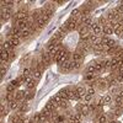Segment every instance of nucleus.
<instances>
[{"instance_id":"obj_1","label":"nucleus","mask_w":123,"mask_h":123,"mask_svg":"<svg viewBox=\"0 0 123 123\" xmlns=\"http://www.w3.org/2000/svg\"><path fill=\"white\" fill-rule=\"evenodd\" d=\"M15 17H16L17 21H20V20H28V14L25 10H20V11L15 15Z\"/></svg>"},{"instance_id":"obj_2","label":"nucleus","mask_w":123,"mask_h":123,"mask_svg":"<svg viewBox=\"0 0 123 123\" xmlns=\"http://www.w3.org/2000/svg\"><path fill=\"white\" fill-rule=\"evenodd\" d=\"M10 17H11V11H10V7H5V9H3L1 18L4 20V21H7Z\"/></svg>"},{"instance_id":"obj_3","label":"nucleus","mask_w":123,"mask_h":123,"mask_svg":"<svg viewBox=\"0 0 123 123\" xmlns=\"http://www.w3.org/2000/svg\"><path fill=\"white\" fill-rule=\"evenodd\" d=\"M79 110H80V113L84 116V115H87L90 112V106L87 104H83V105L79 106Z\"/></svg>"},{"instance_id":"obj_4","label":"nucleus","mask_w":123,"mask_h":123,"mask_svg":"<svg viewBox=\"0 0 123 123\" xmlns=\"http://www.w3.org/2000/svg\"><path fill=\"white\" fill-rule=\"evenodd\" d=\"M91 28H92V31H94V35L95 36L100 35L102 32V30H104V28L101 27V25H98V24H92L91 25Z\"/></svg>"},{"instance_id":"obj_5","label":"nucleus","mask_w":123,"mask_h":123,"mask_svg":"<svg viewBox=\"0 0 123 123\" xmlns=\"http://www.w3.org/2000/svg\"><path fill=\"white\" fill-rule=\"evenodd\" d=\"M67 25H68V27H69V30H74L75 27H76V18H73V17H70L68 21L65 22Z\"/></svg>"},{"instance_id":"obj_6","label":"nucleus","mask_w":123,"mask_h":123,"mask_svg":"<svg viewBox=\"0 0 123 123\" xmlns=\"http://www.w3.org/2000/svg\"><path fill=\"white\" fill-rule=\"evenodd\" d=\"M9 106H10V110H12V111H17L21 105L18 104V101L14 100V101H11V102H9Z\"/></svg>"},{"instance_id":"obj_7","label":"nucleus","mask_w":123,"mask_h":123,"mask_svg":"<svg viewBox=\"0 0 123 123\" xmlns=\"http://www.w3.org/2000/svg\"><path fill=\"white\" fill-rule=\"evenodd\" d=\"M26 94L27 92H25V91H17V92H15V100L16 101H18V100H22L24 97H26Z\"/></svg>"},{"instance_id":"obj_8","label":"nucleus","mask_w":123,"mask_h":123,"mask_svg":"<svg viewBox=\"0 0 123 123\" xmlns=\"http://www.w3.org/2000/svg\"><path fill=\"white\" fill-rule=\"evenodd\" d=\"M9 57H10L9 50H6V49H4V48L1 47V62H3V63H4L5 60L9 59Z\"/></svg>"},{"instance_id":"obj_9","label":"nucleus","mask_w":123,"mask_h":123,"mask_svg":"<svg viewBox=\"0 0 123 123\" xmlns=\"http://www.w3.org/2000/svg\"><path fill=\"white\" fill-rule=\"evenodd\" d=\"M84 55H85V54H83L81 52H79V50H78V52L73 53V59H74L75 62H80L81 59L84 58Z\"/></svg>"},{"instance_id":"obj_10","label":"nucleus","mask_w":123,"mask_h":123,"mask_svg":"<svg viewBox=\"0 0 123 123\" xmlns=\"http://www.w3.org/2000/svg\"><path fill=\"white\" fill-rule=\"evenodd\" d=\"M9 42H10V44L12 46V48H15V47H17V46L20 44V39H18V38H16V37H11Z\"/></svg>"},{"instance_id":"obj_11","label":"nucleus","mask_w":123,"mask_h":123,"mask_svg":"<svg viewBox=\"0 0 123 123\" xmlns=\"http://www.w3.org/2000/svg\"><path fill=\"white\" fill-rule=\"evenodd\" d=\"M75 92L81 97V98H84V96H85V90H84V87H81V86H78L76 89H75Z\"/></svg>"},{"instance_id":"obj_12","label":"nucleus","mask_w":123,"mask_h":123,"mask_svg":"<svg viewBox=\"0 0 123 123\" xmlns=\"http://www.w3.org/2000/svg\"><path fill=\"white\" fill-rule=\"evenodd\" d=\"M91 25H92L91 17H85V18L83 20V22H81V26H85V27H89V26H91Z\"/></svg>"},{"instance_id":"obj_13","label":"nucleus","mask_w":123,"mask_h":123,"mask_svg":"<svg viewBox=\"0 0 123 123\" xmlns=\"http://www.w3.org/2000/svg\"><path fill=\"white\" fill-rule=\"evenodd\" d=\"M102 32H104V35H106V36H110V35L113 33V28L110 27V26H105L104 30H102Z\"/></svg>"},{"instance_id":"obj_14","label":"nucleus","mask_w":123,"mask_h":123,"mask_svg":"<svg viewBox=\"0 0 123 123\" xmlns=\"http://www.w3.org/2000/svg\"><path fill=\"white\" fill-rule=\"evenodd\" d=\"M118 16H119V14L117 12V10H116V9L113 10V11H111V12L108 14V18H110V20H116Z\"/></svg>"},{"instance_id":"obj_15","label":"nucleus","mask_w":123,"mask_h":123,"mask_svg":"<svg viewBox=\"0 0 123 123\" xmlns=\"http://www.w3.org/2000/svg\"><path fill=\"white\" fill-rule=\"evenodd\" d=\"M31 33H32V28H26V30H24L22 31V37L24 38H28L30 36H31Z\"/></svg>"},{"instance_id":"obj_16","label":"nucleus","mask_w":123,"mask_h":123,"mask_svg":"<svg viewBox=\"0 0 123 123\" xmlns=\"http://www.w3.org/2000/svg\"><path fill=\"white\" fill-rule=\"evenodd\" d=\"M50 59H52V58H50V55H49V53H48V52L42 54V60H43V63H44V64L49 63V62H50Z\"/></svg>"},{"instance_id":"obj_17","label":"nucleus","mask_w":123,"mask_h":123,"mask_svg":"<svg viewBox=\"0 0 123 123\" xmlns=\"http://www.w3.org/2000/svg\"><path fill=\"white\" fill-rule=\"evenodd\" d=\"M62 69H64V70H70V69H71V62H70V60L64 62V63L62 64Z\"/></svg>"},{"instance_id":"obj_18","label":"nucleus","mask_w":123,"mask_h":123,"mask_svg":"<svg viewBox=\"0 0 123 123\" xmlns=\"http://www.w3.org/2000/svg\"><path fill=\"white\" fill-rule=\"evenodd\" d=\"M27 110H28V104H27V101H24L22 104H21V106H20L18 111L20 112H26Z\"/></svg>"},{"instance_id":"obj_19","label":"nucleus","mask_w":123,"mask_h":123,"mask_svg":"<svg viewBox=\"0 0 123 123\" xmlns=\"http://www.w3.org/2000/svg\"><path fill=\"white\" fill-rule=\"evenodd\" d=\"M39 14H43V12H42V10H35V11L32 12V16H31V18H32V20H33V18L38 20V18L41 17Z\"/></svg>"},{"instance_id":"obj_20","label":"nucleus","mask_w":123,"mask_h":123,"mask_svg":"<svg viewBox=\"0 0 123 123\" xmlns=\"http://www.w3.org/2000/svg\"><path fill=\"white\" fill-rule=\"evenodd\" d=\"M6 101L7 102H11V101H14L15 100V92H7V95H6Z\"/></svg>"},{"instance_id":"obj_21","label":"nucleus","mask_w":123,"mask_h":123,"mask_svg":"<svg viewBox=\"0 0 123 123\" xmlns=\"http://www.w3.org/2000/svg\"><path fill=\"white\" fill-rule=\"evenodd\" d=\"M63 100H64V98L62 97L60 95H57V96H54V97L52 98V101H53V102H55V104H58V105H60V102L63 101Z\"/></svg>"},{"instance_id":"obj_22","label":"nucleus","mask_w":123,"mask_h":123,"mask_svg":"<svg viewBox=\"0 0 123 123\" xmlns=\"http://www.w3.org/2000/svg\"><path fill=\"white\" fill-rule=\"evenodd\" d=\"M95 73H96V69H95L94 63H92V64L89 65V68H87V74H95Z\"/></svg>"},{"instance_id":"obj_23","label":"nucleus","mask_w":123,"mask_h":123,"mask_svg":"<svg viewBox=\"0 0 123 123\" xmlns=\"http://www.w3.org/2000/svg\"><path fill=\"white\" fill-rule=\"evenodd\" d=\"M86 33H89V32H87V27L81 26V27L79 28V35H80V36H83V35H86Z\"/></svg>"},{"instance_id":"obj_24","label":"nucleus","mask_w":123,"mask_h":123,"mask_svg":"<svg viewBox=\"0 0 123 123\" xmlns=\"http://www.w3.org/2000/svg\"><path fill=\"white\" fill-rule=\"evenodd\" d=\"M68 91H69V90L64 89V90H62V91L59 92V95H60L62 97H63L64 100H68Z\"/></svg>"},{"instance_id":"obj_25","label":"nucleus","mask_w":123,"mask_h":123,"mask_svg":"<svg viewBox=\"0 0 123 123\" xmlns=\"http://www.w3.org/2000/svg\"><path fill=\"white\" fill-rule=\"evenodd\" d=\"M41 76H42V71H41V70H35V73H33V79L38 80V79H41Z\"/></svg>"},{"instance_id":"obj_26","label":"nucleus","mask_w":123,"mask_h":123,"mask_svg":"<svg viewBox=\"0 0 123 123\" xmlns=\"http://www.w3.org/2000/svg\"><path fill=\"white\" fill-rule=\"evenodd\" d=\"M59 31H60V32H63V33L65 35V33L68 32V31H69V27H68V25H67V24L62 25V26H60V30H59Z\"/></svg>"},{"instance_id":"obj_27","label":"nucleus","mask_w":123,"mask_h":123,"mask_svg":"<svg viewBox=\"0 0 123 123\" xmlns=\"http://www.w3.org/2000/svg\"><path fill=\"white\" fill-rule=\"evenodd\" d=\"M115 104H116V106H121V107H123V98L122 97H116V100H115Z\"/></svg>"},{"instance_id":"obj_28","label":"nucleus","mask_w":123,"mask_h":123,"mask_svg":"<svg viewBox=\"0 0 123 123\" xmlns=\"http://www.w3.org/2000/svg\"><path fill=\"white\" fill-rule=\"evenodd\" d=\"M3 48L6 49V50H11V49H12V46L10 44V42L7 41V42H4V43H3Z\"/></svg>"},{"instance_id":"obj_29","label":"nucleus","mask_w":123,"mask_h":123,"mask_svg":"<svg viewBox=\"0 0 123 123\" xmlns=\"http://www.w3.org/2000/svg\"><path fill=\"white\" fill-rule=\"evenodd\" d=\"M79 15H80V10L79 9H75V10L71 11V17H73V18H76Z\"/></svg>"},{"instance_id":"obj_30","label":"nucleus","mask_w":123,"mask_h":123,"mask_svg":"<svg viewBox=\"0 0 123 123\" xmlns=\"http://www.w3.org/2000/svg\"><path fill=\"white\" fill-rule=\"evenodd\" d=\"M79 68H80V62H75V60L71 62V69H79Z\"/></svg>"},{"instance_id":"obj_31","label":"nucleus","mask_w":123,"mask_h":123,"mask_svg":"<svg viewBox=\"0 0 123 123\" xmlns=\"http://www.w3.org/2000/svg\"><path fill=\"white\" fill-rule=\"evenodd\" d=\"M94 65H95V69H96V73H100V71L104 69V68H102V65L100 63H96V62H94Z\"/></svg>"},{"instance_id":"obj_32","label":"nucleus","mask_w":123,"mask_h":123,"mask_svg":"<svg viewBox=\"0 0 123 123\" xmlns=\"http://www.w3.org/2000/svg\"><path fill=\"white\" fill-rule=\"evenodd\" d=\"M15 85H12V84H10V85H7L6 86V91L7 92H15Z\"/></svg>"},{"instance_id":"obj_33","label":"nucleus","mask_w":123,"mask_h":123,"mask_svg":"<svg viewBox=\"0 0 123 123\" xmlns=\"http://www.w3.org/2000/svg\"><path fill=\"white\" fill-rule=\"evenodd\" d=\"M111 101H112V97H111L110 95H107V96H105V97H104V102H105V105H110V104H111Z\"/></svg>"},{"instance_id":"obj_34","label":"nucleus","mask_w":123,"mask_h":123,"mask_svg":"<svg viewBox=\"0 0 123 123\" xmlns=\"http://www.w3.org/2000/svg\"><path fill=\"white\" fill-rule=\"evenodd\" d=\"M106 122H107V117H106V116L101 115V116L98 117V123H106Z\"/></svg>"},{"instance_id":"obj_35","label":"nucleus","mask_w":123,"mask_h":123,"mask_svg":"<svg viewBox=\"0 0 123 123\" xmlns=\"http://www.w3.org/2000/svg\"><path fill=\"white\" fill-rule=\"evenodd\" d=\"M110 37L108 36H105V37H102V44H107L108 42H110Z\"/></svg>"},{"instance_id":"obj_36","label":"nucleus","mask_w":123,"mask_h":123,"mask_svg":"<svg viewBox=\"0 0 123 123\" xmlns=\"http://www.w3.org/2000/svg\"><path fill=\"white\" fill-rule=\"evenodd\" d=\"M60 107H63V108H67L68 107V101L67 100H63V101H62L60 102V105H59Z\"/></svg>"},{"instance_id":"obj_37","label":"nucleus","mask_w":123,"mask_h":123,"mask_svg":"<svg viewBox=\"0 0 123 123\" xmlns=\"http://www.w3.org/2000/svg\"><path fill=\"white\" fill-rule=\"evenodd\" d=\"M87 94L91 95V96H94V95H95V89H94V87H89V89H87Z\"/></svg>"},{"instance_id":"obj_38","label":"nucleus","mask_w":123,"mask_h":123,"mask_svg":"<svg viewBox=\"0 0 123 123\" xmlns=\"http://www.w3.org/2000/svg\"><path fill=\"white\" fill-rule=\"evenodd\" d=\"M0 110H1V116H3V117L7 115V110H5V108H4V105H1V107H0Z\"/></svg>"},{"instance_id":"obj_39","label":"nucleus","mask_w":123,"mask_h":123,"mask_svg":"<svg viewBox=\"0 0 123 123\" xmlns=\"http://www.w3.org/2000/svg\"><path fill=\"white\" fill-rule=\"evenodd\" d=\"M91 98H92V96H91V95H89V94H85V96H84V100H85L86 102H90V101H91Z\"/></svg>"},{"instance_id":"obj_40","label":"nucleus","mask_w":123,"mask_h":123,"mask_svg":"<svg viewBox=\"0 0 123 123\" xmlns=\"http://www.w3.org/2000/svg\"><path fill=\"white\" fill-rule=\"evenodd\" d=\"M33 96H35L33 92H27V94H26V100H31Z\"/></svg>"},{"instance_id":"obj_41","label":"nucleus","mask_w":123,"mask_h":123,"mask_svg":"<svg viewBox=\"0 0 123 123\" xmlns=\"http://www.w3.org/2000/svg\"><path fill=\"white\" fill-rule=\"evenodd\" d=\"M116 10H117V12H118V14L121 15V14L123 12V3H122V5H119V6H118V7H117Z\"/></svg>"},{"instance_id":"obj_42","label":"nucleus","mask_w":123,"mask_h":123,"mask_svg":"<svg viewBox=\"0 0 123 123\" xmlns=\"http://www.w3.org/2000/svg\"><path fill=\"white\" fill-rule=\"evenodd\" d=\"M35 86H36V81L33 80V81H32V83H30V84L27 85V89H33Z\"/></svg>"},{"instance_id":"obj_43","label":"nucleus","mask_w":123,"mask_h":123,"mask_svg":"<svg viewBox=\"0 0 123 123\" xmlns=\"http://www.w3.org/2000/svg\"><path fill=\"white\" fill-rule=\"evenodd\" d=\"M85 79H86V80H92V79H95V74H87Z\"/></svg>"},{"instance_id":"obj_44","label":"nucleus","mask_w":123,"mask_h":123,"mask_svg":"<svg viewBox=\"0 0 123 123\" xmlns=\"http://www.w3.org/2000/svg\"><path fill=\"white\" fill-rule=\"evenodd\" d=\"M117 96H118V97H122V98H123V89H122L121 91H118V94H117Z\"/></svg>"},{"instance_id":"obj_45","label":"nucleus","mask_w":123,"mask_h":123,"mask_svg":"<svg viewBox=\"0 0 123 123\" xmlns=\"http://www.w3.org/2000/svg\"><path fill=\"white\" fill-rule=\"evenodd\" d=\"M16 123H26V121H24V119H22L21 117H20V118H18V119L16 121Z\"/></svg>"},{"instance_id":"obj_46","label":"nucleus","mask_w":123,"mask_h":123,"mask_svg":"<svg viewBox=\"0 0 123 123\" xmlns=\"http://www.w3.org/2000/svg\"><path fill=\"white\" fill-rule=\"evenodd\" d=\"M122 108H123V107H121L119 110H117V111H116V116H121V112H122Z\"/></svg>"},{"instance_id":"obj_47","label":"nucleus","mask_w":123,"mask_h":123,"mask_svg":"<svg viewBox=\"0 0 123 123\" xmlns=\"http://www.w3.org/2000/svg\"><path fill=\"white\" fill-rule=\"evenodd\" d=\"M6 74V69H4V68H1V76H4Z\"/></svg>"},{"instance_id":"obj_48","label":"nucleus","mask_w":123,"mask_h":123,"mask_svg":"<svg viewBox=\"0 0 123 123\" xmlns=\"http://www.w3.org/2000/svg\"><path fill=\"white\" fill-rule=\"evenodd\" d=\"M73 123H81V122H80V121H74Z\"/></svg>"},{"instance_id":"obj_49","label":"nucleus","mask_w":123,"mask_h":123,"mask_svg":"<svg viewBox=\"0 0 123 123\" xmlns=\"http://www.w3.org/2000/svg\"><path fill=\"white\" fill-rule=\"evenodd\" d=\"M111 123H119V122H116V121H112Z\"/></svg>"},{"instance_id":"obj_50","label":"nucleus","mask_w":123,"mask_h":123,"mask_svg":"<svg viewBox=\"0 0 123 123\" xmlns=\"http://www.w3.org/2000/svg\"><path fill=\"white\" fill-rule=\"evenodd\" d=\"M43 123H48V122H47V121H46V122H43Z\"/></svg>"}]
</instances>
